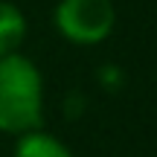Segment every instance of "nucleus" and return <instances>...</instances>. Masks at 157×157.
I'll list each match as a JSON object with an SVG mask.
<instances>
[{"label":"nucleus","mask_w":157,"mask_h":157,"mask_svg":"<svg viewBox=\"0 0 157 157\" xmlns=\"http://www.w3.org/2000/svg\"><path fill=\"white\" fill-rule=\"evenodd\" d=\"M52 29L73 47H99L117 29L113 0H58Z\"/></svg>","instance_id":"f03ea898"},{"label":"nucleus","mask_w":157,"mask_h":157,"mask_svg":"<svg viewBox=\"0 0 157 157\" xmlns=\"http://www.w3.org/2000/svg\"><path fill=\"white\" fill-rule=\"evenodd\" d=\"M12 157H73V151L56 134H50L44 128H35V131H26V134L15 137Z\"/></svg>","instance_id":"7ed1b4c3"},{"label":"nucleus","mask_w":157,"mask_h":157,"mask_svg":"<svg viewBox=\"0 0 157 157\" xmlns=\"http://www.w3.org/2000/svg\"><path fill=\"white\" fill-rule=\"evenodd\" d=\"M47 84L41 67L23 52L0 58V134L21 137L44 128Z\"/></svg>","instance_id":"f257e3e1"},{"label":"nucleus","mask_w":157,"mask_h":157,"mask_svg":"<svg viewBox=\"0 0 157 157\" xmlns=\"http://www.w3.org/2000/svg\"><path fill=\"white\" fill-rule=\"evenodd\" d=\"M26 41V15L17 3L0 0V58L21 52V44Z\"/></svg>","instance_id":"20e7f679"}]
</instances>
